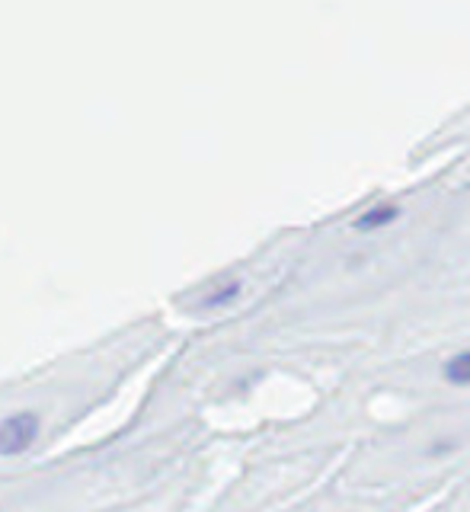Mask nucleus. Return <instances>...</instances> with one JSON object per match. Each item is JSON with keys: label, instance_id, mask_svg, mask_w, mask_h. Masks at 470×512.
Listing matches in <instances>:
<instances>
[{"label": "nucleus", "instance_id": "1", "mask_svg": "<svg viewBox=\"0 0 470 512\" xmlns=\"http://www.w3.org/2000/svg\"><path fill=\"white\" fill-rule=\"evenodd\" d=\"M42 416L36 410H16L0 420V458H16L36 445Z\"/></svg>", "mask_w": 470, "mask_h": 512}, {"label": "nucleus", "instance_id": "2", "mask_svg": "<svg viewBox=\"0 0 470 512\" xmlns=\"http://www.w3.org/2000/svg\"><path fill=\"white\" fill-rule=\"evenodd\" d=\"M397 215H400V205L378 202V205H371L368 212H362L359 218H355V231H381V228H387V224H394Z\"/></svg>", "mask_w": 470, "mask_h": 512}, {"label": "nucleus", "instance_id": "3", "mask_svg": "<svg viewBox=\"0 0 470 512\" xmlns=\"http://www.w3.org/2000/svg\"><path fill=\"white\" fill-rule=\"evenodd\" d=\"M240 292H243V285H240L237 279L221 282V285H215L212 292H208L205 298H199L196 311H218V308H224V304L237 301V295H240Z\"/></svg>", "mask_w": 470, "mask_h": 512}, {"label": "nucleus", "instance_id": "4", "mask_svg": "<svg viewBox=\"0 0 470 512\" xmlns=\"http://www.w3.org/2000/svg\"><path fill=\"white\" fill-rule=\"evenodd\" d=\"M445 381L458 384V388H470V349L458 352L445 362Z\"/></svg>", "mask_w": 470, "mask_h": 512}]
</instances>
